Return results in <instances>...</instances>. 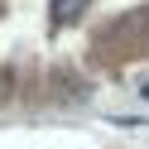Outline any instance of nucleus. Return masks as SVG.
<instances>
[{"mask_svg": "<svg viewBox=\"0 0 149 149\" xmlns=\"http://www.w3.org/2000/svg\"><path fill=\"white\" fill-rule=\"evenodd\" d=\"M82 10H87V0H53V19L58 24H72Z\"/></svg>", "mask_w": 149, "mask_h": 149, "instance_id": "f257e3e1", "label": "nucleus"}]
</instances>
